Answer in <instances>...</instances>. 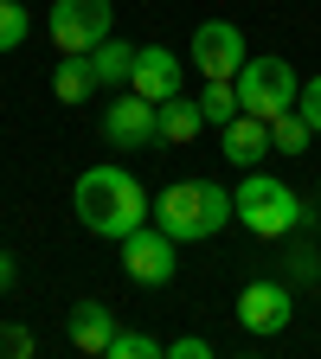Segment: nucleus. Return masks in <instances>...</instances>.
<instances>
[{
    "label": "nucleus",
    "mask_w": 321,
    "mask_h": 359,
    "mask_svg": "<svg viewBox=\"0 0 321 359\" xmlns=\"http://www.w3.org/2000/svg\"><path fill=\"white\" fill-rule=\"evenodd\" d=\"M148 193H142V180H135L129 167H90L77 173V187H71V212L90 238H110L122 244L135 224H148Z\"/></svg>",
    "instance_id": "obj_1"
},
{
    "label": "nucleus",
    "mask_w": 321,
    "mask_h": 359,
    "mask_svg": "<svg viewBox=\"0 0 321 359\" xmlns=\"http://www.w3.org/2000/svg\"><path fill=\"white\" fill-rule=\"evenodd\" d=\"M110 340H116V314L103 302H77L71 308V346L77 353H110Z\"/></svg>",
    "instance_id": "obj_12"
},
{
    "label": "nucleus",
    "mask_w": 321,
    "mask_h": 359,
    "mask_svg": "<svg viewBox=\"0 0 321 359\" xmlns=\"http://www.w3.org/2000/svg\"><path fill=\"white\" fill-rule=\"evenodd\" d=\"M199 128H206V116H199V97H193V103H187V97H167V103H161V142L187 148Z\"/></svg>",
    "instance_id": "obj_15"
},
{
    "label": "nucleus",
    "mask_w": 321,
    "mask_h": 359,
    "mask_svg": "<svg viewBox=\"0 0 321 359\" xmlns=\"http://www.w3.org/2000/svg\"><path fill=\"white\" fill-rule=\"evenodd\" d=\"M199 187H206V218H212V238L225 231V224H232L238 218V205H232V193H225L218 187V180H199Z\"/></svg>",
    "instance_id": "obj_20"
},
{
    "label": "nucleus",
    "mask_w": 321,
    "mask_h": 359,
    "mask_svg": "<svg viewBox=\"0 0 321 359\" xmlns=\"http://www.w3.org/2000/svg\"><path fill=\"white\" fill-rule=\"evenodd\" d=\"M110 32H116V7H110V0H58V7H52L58 52H97Z\"/></svg>",
    "instance_id": "obj_5"
},
{
    "label": "nucleus",
    "mask_w": 321,
    "mask_h": 359,
    "mask_svg": "<svg viewBox=\"0 0 321 359\" xmlns=\"http://www.w3.org/2000/svg\"><path fill=\"white\" fill-rule=\"evenodd\" d=\"M135 52H142V45H129V39H103L97 52H84L90 58V71H97V90H116V83H129V71H135Z\"/></svg>",
    "instance_id": "obj_13"
},
{
    "label": "nucleus",
    "mask_w": 321,
    "mask_h": 359,
    "mask_svg": "<svg viewBox=\"0 0 321 359\" xmlns=\"http://www.w3.org/2000/svg\"><path fill=\"white\" fill-rule=\"evenodd\" d=\"M167 353V340H155V334H129V327H116V340H110V353L103 359H161Z\"/></svg>",
    "instance_id": "obj_18"
},
{
    "label": "nucleus",
    "mask_w": 321,
    "mask_h": 359,
    "mask_svg": "<svg viewBox=\"0 0 321 359\" xmlns=\"http://www.w3.org/2000/svg\"><path fill=\"white\" fill-rule=\"evenodd\" d=\"M193 65L206 77H238V65H244V32L232 20H206L193 32Z\"/></svg>",
    "instance_id": "obj_9"
},
{
    "label": "nucleus",
    "mask_w": 321,
    "mask_h": 359,
    "mask_svg": "<svg viewBox=\"0 0 321 359\" xmlns=\"http://www.w3.org/2000/svg\"><path fill=\"white\" fill-rule=\"evenodd\" d=\"M148 218L161 224L173 244H199V238H212L206 187H199V180H173V187H161V193H155V205H148Z\"/></svg>",
    "instance_id": "obj_4"
},
{
    "label": "nucleus",
    "mask_w": 321,
    "mask_h": 359,
    "mask_svg": "<svg viewBox=\"0 0 321 359\" xmlns=\"http://www.w3.org/2000/svg\"><path fill=\"white\" fill-rule=\"evenodd\" d=\"M26 32H32L26 7H20V0H0V52H20V45H26Z\"/></svg>",
    "instance_id": "obj_19"
},
{
    "label": "nucleus",
    "mask_w": 321,
    "mask_h": 359,
    "mask_svg": "<svg viewBox=\"0 0 321 359\" xmlns=\"http://www.w3.org/2000/svg\"><path fill=\"white\" fill-rule=\"evenodd\" d=\"M13 283H20V263H13V257H7V250H0V295H7V289H13Z\"/></svg>",
    "instance_id": "obj_25"
},
{
    "label": "nucleus",
    "mask_w": 321,
    "mask_h": 359,
    "mask_svg": "<svg viewBox=\"0 0 321 359\" xmlns=\"http://www.w3.org/2000/svg\"><path fill=\"white\" fill-rule=\"evenodd\" d=\"M167 359H212V340H199V334H180V340H167Z\"/></svg>",
    "instance_id": "obj_22"
},
{
    "label": "nucleus",
    "mask_w": 321,
    "mask_h": 359,
    "mask_svg": "<svg viewBox=\"0 0 321 359\" xmlns=\"http://www.w3.org/2000/svg\"><path fill=\"white\" fill-rule=\"evenodd\" d=\"M103 135L116 148H148L161 142V103H148L142 90H122V97L103 109Z\"/></svg>",
    "instance_id": "obj_7"
},
{
    "label": "nucleus",
    "mask_w": 321,
    "mask_h": 359,
    "mask_svg": "<svg viewBox=\"0 0 321 359\" xmlns=\"http://www.w3.org/2000/svg\"><path fill=\"white\" fill-rule=\"evenodd\" d=\"M0 353H13V359H32V353H39V340H32L26 327H0Z\"/></svg>",
    "instance_id": "obj_23"
},
{
    "label": "nucleus",
    "mask_w": 321,
    "mask_h": 359,
    "mask_svg": "<svg viewBox=\"0 0 321 359\" xmlns=\"http://www.w3.org/2000/svg\"><path fill=\"white\" fill-rule=\"evenodd\" d=\"M122 269H129L142 289H167V283H173V269H180V263H173V238L161 231L155 218L135 224V231L122 238Z\"/></svg>",
    "instance_id": "obj_6"
},
{
    "label": "nucleus",
    "mask_w": 321,
    "mask_h": 359,
    "mask_svg": "<svg viewBox=\"0 0 321 359\" xmlns=\"http://www.w3.org/2000/svg\"><path fill=\"white\" fill-rule=\"evenodd\" d=\"M129 90H142L148 103L180 97V58L167 45H142V52H135V71H129Z\"/></svg>",
    "instance_id": "obj_10"
},
{
    "label": "nucleus",
    "mask_w": 321,
    "mask_h": 359,
    "mask_svg": "<svg viewBox=\"0 0 321 359\" xmlns=\"http://www.w3.org/2000/svg\"><path fill=\"white\" fill-rule=\"evenodd\" d=\"M199 116L225 128V122L238 116V83H232V77H206V90H199Z\"/></svg>",
    "instance_id": "obj_17"
},
{
    "label": "nucleus",
    "mask_w": 321,
    "mask_h": 359,
    "mask_svg": "<svg viewBox=\"0 0 321 359\" xmlns=\"http://www.w3.org/2000/svg\"><path fill=\"white\" fill-rule=\"evenodd\" d=\"M308 142H315V128H308V116H302V109L270 116V148H277V154H308Z\"/></svg>",
    "instance_id": "obj_16"
},
{
    "label": "nucleus",
    "mask_w": 321,
    "mask_h": 359,
    "mask_svg": "<svg viewBox=\"0 0 321 359\" xmlns=\"http://www.w3.org/2000/svg\"><path fill=\"white\" fill-rule=\"evenodd\" d=\"M232 83H238V109H251L263 122L296 109V90H302V77L289 71V58H244Z\"/></svg>",
    "instance_id": "obj_3"
},
{
    "label": "nucleus",
    "mask_w": 321,
    "mask_h": 359,
    "mask_svg": "<svg viewBox=\"0 0 321 359\" xmlns=\"http://www.w3.org/2000/svg\"><path fill=\"white\" fill-rule=\"evenodd\" d=\"M52 90H58V103H90L97 97V71H90L84 52H65V65L52 71Z\"/></svg>",
    "instance_id": "obj_14"
},
{
    "label": "nucleus",
    "mask_w": 321,
    "mask_h": 359,
    "mask_svg": "<svg viewBox=\"0 0 321 359\" xmlns=\"http://www.w3.org/2000/svg\"><path fill=\"white\" fill-rule=\"evenodd\" d=\"M232 205H238V224L251 238H289V231H308V224L321 218V205H308L296 187H283L277 173H244V187L232 193Z\"/></svg>",
    "instance_id": "obj_2"
},
{
    "label": "nucleus",
    "mask_w": 321,
    "mask_h": 359,
    "mask_svg": "<svg viewBox=\"0 0 321 359\" xmlns=\"http://www.w3.org/2000/svg\"><path fill=\"white\" fill-rule=\"evenodd\" d=\"M315 269H321V263H315V250H308V244H296V250H289V283H308Z\"/></svg>",
    "instance_id": "obj_24"
},
{
    "label": "nucleus",
    "mask_w": 321,
    "mask_h": 359,
    "mask_svg": "<svg viewBox=\"0 0 321 359\" xmlns=\"http://www.w3.org/2000/svg\"><path fill=\"white\" fill-rule=\"evenodd\" d=\"M289 283H244L238 289V321H244V334H283L289 327Z\"/></svg>",
    "instance_id": "obj_8"
},
{
    "label": "nucleus",
    "mask_w": 321,
    "mask_h": 359,
    "mask_svg": "<svg viewBox=\"0 0 321 359\" xmlns=\"http://www.w3.org/2000/svg\"><path fill=\"white\" fill-rule=\"evenodd\" d=\"M296 109H302V116H308V128L321 135V77H308V83L296 90Z\"/></svg>",
    "instance_id": "obj_21"
},
{
    "label": "nucleus",
    "mask_w": 321,
    "mask_h": 359,
    "mask_svg": "<svg viewBox=\"0 0 321 359\" xmlns=\"http://www.w3.org/2000/svg\"><path fill=\"white\" fill-rule=\"evenodd\" d=\"M218 148H225V161H232V167H257V161L270 154V122L251 116V109H238L232 122L218 128Z\"/></svg>",
    "instance_id": "obj_11"
}]
</instances>
